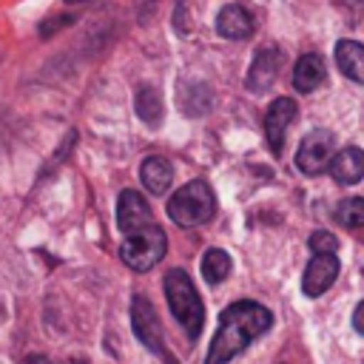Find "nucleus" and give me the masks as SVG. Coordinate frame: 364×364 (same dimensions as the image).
I'll list each match as a JSON object with an SVG mask.
<instances>
[{
	"label": "nucleus",
	"mask_w": 364,
	"mask_h": 364,
	"mask_svg": "<svg viewBox=\"0 0 364 364\" xmlns=\"http://www.w3.org/2000/svg\"><path fill=\"white\" fill-rule=\"evenodd\" d=\"M131 327H134V336L139 338V344L148 347V353H156L162 361H173L168 355V347H165V338H162L159 316H156L154 304L145 296L131 299Z\"/></svg>",
	"instance_id": "39448f33"
},
{
	"label": "nucleus",
	"mask_w": 364,
	"mask_h": 364,
	"mask_svg": "<svg viewBox=\"0 0 364 364\" xmlns=\"http://www.w3.org/2000/svg\"><path fill=\"white\" fill-rule=\"evenodd\" d=\"M213 210H216V196L205 179H193V182L182 185L168 202V216L179 228L205 225L213 216Z\"/></svg>",
	"instance_id": "7ed1b4c3"
},
{
	"label": "nucleus",
	"mask_w": 364,
	"mask_h": 364,
	"mask_svg": "<svg viewBox=\"0 0 364 364\" xmlns=\"http://www.w3.org/2000/svg\"><path fill=\"white\" fill-rule=\"evenodd\" d=\"M279 63H282V54H279L276 46H262V48H256L253 63H250V68H247V88H250L253 94L267 91V88L273 85L276 74H279Z\"/></svg>",
	"instance_id": "1a4fd4ad"
},
{
	"label": "nucleus",
	"mask_w": 364,
	"mask_h": 364,
	"mask_svg": "<svg viewBox=\"0 0 364 364\" xmlns=\"http://www.w3.org/2000/svg\"><path fill=\"white\" fill-rule=\"evenodd\" d=\"M338 276V259L336 253H318L307 262V270H304V279H301V290L304 296L310 299H318L321 293L330 290V284L336 282Z\"/></svg>",
	"instance_id": "6e6552de"
},
{
	"label": "nucleus",
	"mask_w": 364,
	"mask_h": 364,
	"mask_svg": "<svg viewBox=\"0 0 364 364\" xmlns=\"http://www.w3.org/2000/svg\"><path fill=\"white\" fill-rule=\"evenodd\" d=\"M353 330L364 336V299L358 301V307L353 310Z\"/></svg>",
	"instance_id": "aec40b11"
},
{
	"label": "nucleus",
	"mask_w": 364,
	"mask_h": 364,
	"mask_svg": "<svg viewBox=\"0 0 364 364\" xmlns=\"http://www.w3.org/2000/svg\"><path fill=\"white\" fill-rule=\"evenodd\" d=\"M216 31L228 40H247L253 34V17L245 6H225L216 14Z\"/></svg>",
	"instance_id": "f8f14e48"
},
{
	"label": "nucleus",
	"mask_w": 364,
	"mask_h": 364,
	"mask_svg": "<svg viewBox=\"0 0 364 364\" xmlns=\"http://www.w3.org/2000/svg\"><path fill=\"white\" fill-rule=\"evenodd\" d=\"M230 276V256L222 250V247H210L205 256H202V279L208 284H219Z\"/></svg>",
	"instance_id": "f3484780"
},
{
	"label": "nucleus",
	"mask_w": 364,
	"mask_h": 364,
	"mask_svg": "<svg viewBox=\"0 0 364 364\" xmlns=\"http://www.w3.org/2000/svg\"><path fill=\"white\" fill-rule=\"evenodd\" d=\"M165 299L171 304L173 318L185 327V333L191 338H196L202 324H205V307H202V299H199V293H196V287H193V282H191V276L185 270H179V267L168 270V276H165Z\"/></svg>",
	"instance_id": "f03ea898"
},
{
	"label": "nucleus",
	"mask_w": 364,
	"mask_h": 364,
	"mask_svg": "<svg viewBox=\"0 0 364 364\" xmlns=\"http://www.w3.org/2000/svg\"><path fill=\"white\" fill-rule=\"evenodd\" d=\"M273 324V313L256 301H233L222 310L216 336L210 341L205 364H228L233 355H239L247 344H253L259 336H264Z\"/></svg>",
	"instance_id": "f257e3e1"
},
{
	"label": "nucleus",
	"mask_w": 364,
	"mask_h": 364,
	"mask_svg": "<svg viewBox=\"0 0 364 364\" xmlns=\"http://www.w3.org/2000/svg\"><path fill=\"white\" fill-rule=\"evenodd\" d=\"M336 65L344 77L364 85V46L358 40H338L336 43Z\"/></svg>",
	"instance_id": "4468645a"
},
{
	"label": "nucleus",
	"mask_w": 364,
	"mask_h": 364,
	"mask_svg": "<svg viewBox=\"0 0 364 364\" xmlns=\"http://www.w3.org/2000/svg\"><path fill=\"white\" fill-rule=\"evenodd\" d=\"M333 145H336L333 131H327V128L310 131V134L301 139L299 151H296V165H299V171H301V173H318V171H324V168L330 165V159H333Z\"/></svg>",
	"instance_id": "423d86ee"
},
{
	"label": "nucleus",
	"mask_w": 364,
	"mask_h": 364,
	"mask_svg": "<svg viewBox=\"0 0 364 364\" xmlns=\"http://www.w3.org/2000/svg\"><path fill=\"white\" fill-rule=\"evenodd\" d=\"M165 250H168L165 230L151 222V225H145V228H139L134 233H125V242L119 247V256H122V262L131 270L142 273V270H151L165 256Z\"/></svg>",
	"instance_id": "20e7f679"
},
{
	"label": "nucleus",
	"mask_w": 364,
	"mask_h": 364,
	"mask_svg": "<svg viewBox=\"0 0 364 364\" xmlns=\"http://www.w3.org/2000/svg\"><path fill=\"white\" fill-rule=\"evenodd\" d=\"M65 3H82V0H65Z\"/></svg>",
	"instance_id": "4be33fe9"
},
{
	"label": "nucleus",
	"mask_w": 364,
	"mask_h": 364,
	"mask_svg": "<svg viewBox=\"0 0 364 364\" xmlns=\"http://www.w3.org/2000/svg\"><path fill=\"white\" fill-rule=\"evenodd\" d=\"M324 77H327V65H324V57L321 54H304V57H299V63L293 68V85H296V91L310 94V91H316L324 82Z\"/></svg>",
	"instance_id": "ddd939ff"
},
{
	"label": "nucleus",
	"mask_w": 364,
	"mask_h": 364,
	"mask_svg": "<svg viewBox=\"0 0 364 364\" xmlns=\"http://www.w3.org/2000/svg\"><path fill=\"white\" fill-rule=\"evenodd\" d=\"M330 176L338 182V185H355L364 179V151L350 145L344 151H338L333 159H330Z\"/></svg>",
	"instance_id": "9b49d317"
},
{
	"label": "nucleus",
	"mask_w": 364,
	"mask_h": 364,
	"mask_svg": "<svg viewBox=\"0 0 364 364\" xmlns=\"http://www.w3.org/2000/svg\"><path fill=\"white\" fill-rule=\"evenodd\" d=\"M139 179L148 188V193H165L173 182V165L165 156H148L139 165Z\"/></svg>",
	"instance_id": "2eb2a0df"
},
{
	"label": "nucleus",
	"mask_w": 364,
	"mask_h": 364,
	"mask_svg": "<svg viewBox=\"0 0 364 364\" xmlns=\"http://www.w3.org/2000/svg\"><path fill=\"white\" fill-rule=\"evenodd\" d=\"M26 364H51V361H48L46 355H31V358H28Z\"/></svg>",
	"instance_id": "412c9836"
},
{
	"label": "nucleus",
	"mask_w": 364,
	"mask_h": 364,
	"mask_svg": "<svg viewBox=\"0 0 364 364\" xmlns=\"http://www.w3.org/2000/svg\"><path fill=\"white\" fill-rule=\"evenodd\" d=\"M117 225H119L122 233H134V230L151 225V208H148L142 193H136L131 188H125L119 193V199H117Z\"/></svg>",
	"instance_id": "9d476101"
},
{
	"label": "nucleus",
	"mask_w": 364,
	"mask_h": 364,
	"mask_svg": "<svg viewBox=\"0 0 364 364\" xmlns=\"http://www.w3.org/2000/svg\"><path fill=\"white\" fill-rule=\"evenodd\" d=\"M296 100L293 97H279L267 105L264 111V136H267V145L279 154L282 145H284V136H287V125L296 119Z\"/></svg>",
	"instance_id": "0eeeda50"
},
{
	"label": "nucleus",
	"mask_w": 364,
	"mask_h": 364,
	"mask_svg": "<svg viewBox=\"0 0 364 364\" xmlns=\"http://www.w3.org/2000/svg\"><path fill=\"white\" fill-rule=\"evenodd\" d=\"M162 111H165V105H162L159 91L154 85H142L136 91V114H139V119L148 122V125H159L162 122Z\"/></svg>",
	"instance_id": "dca6fc26"
},
{
	"label": "nucleus",
	"mask_w": 364,
	"mask_h": 364,
	"mask_svg": "<svg viewBox=\"0 0 364 364\" xmlns=\"http://www.w3.org/2000/svg\"><path fill=\"white\" fill-rule=\"evenodd\" d=\"M310 250H313V256H318V253H336L338 250V239L333 233H327V230H316L310 236Z\"/></svg>",
	"instance_id": "6ab92c4d"
},
{
	"label": "nucleus",
	"mask_w": 364,
	"mask_h": 364,
	"mask_svg": "<svg viewBox=\"0 0 364 364\" xmlns=\"http://www.w3.org/2000/svg\"><path fill=\"white\" fill-rule=\"evenodd\" d=\"M336 219L341 228L347 230H355V228H364V199L361 196H347L338 202L336 208Z\"/></svg>",
	"instance_id": "a211bd4d"
}]
</instances>
